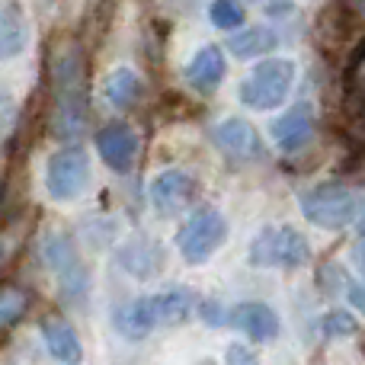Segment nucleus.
Wrapping results in <instances>:
<instances>
[{
  "mask_svg": "<svg viewBox=\"0 0 365 365\" xmlns=\"http://www.w3.org/2000/svg\"><path fill=\"white\" fill-rule=\"evenodd\" d=\"M356 330H359V321H356L353 314H346V311H330V314L321 317V334L324 336H353Z\"/></svg>",
  "mask_w": 365,
  "mask_h": 365,
  "instance_id": "obj_23",
  "label": "nucleus"
},
{
  "mask_svg": "<svg viewBox=\"0 0 365 365\" xmlns=\"http://www.w3.org/2000/svg\"><path fill=\"white\" fill-rule=\"evenodd\" d=\"M199 311H202V317H205L208 327H218V324H225V311H221V304H215V302H202V304H199Z\"/></svg>",
  "mask_w": 365,
  "mask_h": 365,
  "instance_id": "obj_26",
  "label": "nucleus"
},
{
  "mask_svg": "<svg viewBox=\"0 0 365 365\" xmlns=\"http://www.w3.org/2000/svg\"><path fill=\"white\" fill-rule=\"evenodd\" d=\"M29 311V295L19 285H0V336L10 334Z\"/></svg>",
  "mask_w": 365,
  "mask_h": 365,
  "instance_id": "obj_21",
  "label": "nucleus"
},
{
  "mask_svg": "<svg viewBox=\"0 0 365 365\" xmlns=\"http://www.w3.org/2000/svg\"><path fill=\"white\" fill-rule=\"evenodd\" d=\"M195 182L192 173L186 170H164L160 177H154L151 189H148V199H151V208L164 218H177L180 212H186L189 202L195 199Z\"/></svg>",
  "mask_w": 365,
  "mask_h": 365,
  "instance_id": "obj_8",
  "label": "nucleus"
},
{
  "mask_svg": "<svg viewBox=\"0 0 365 365\" xmlns=\"http://www.w3.org/2000/svg\"><path fill=\"white\" fill-rule=\"evenodd\" d=\"M42 340L48 346L51 359H58L61 365H81L83 362V343L77 336V330L71 327L64 317H45L42 321Z\"/></svg>",
  "mask_w": 365,
  "mask_h": 365,
  "instance_id": "obj_15",
  "label": "nucleus"
},
{
  "mask_svg": "<svg viewBox=\"0 0 365 365\" xmlns=\"http://www.w3.org/2000/svg\"><path fill=\"white\" fill-rule=\"evenodd\" d=\"M154 314V327H180L195 311V292L189 289H167L160 295H148Z\"/></svg>",
  "mask_w": 365,
  "mask_h": 365,
  "instance_id": "obj_16",
  "label": "nucleus"
},
{
  "mask_svg": "<svg viewBox=\"0 0 365 365\" xmlns=\"http://www.w3.org/2000/svg\"><path fill=\"white\" fill-rule=\"evenodd\" d=\"M227 321H231L240 334L250 336L253 343H272L279 336V330H282L279 314L269 308V304H263V302L237 304V308L231 311V317H227Z\"/></svg>",
  "mask_w": 365,
  "mask_h": 365,
  "instance_id": "obj_12",
  "label": "nucleus"
},
{
  "mask_svg": "<svg viewBox=\"0 0 365 365\" xmlns=\"http://www.w3.org/2000/svg\"><path fill=\"white\" fill-rule=\"evenodd\" d=\"M276 45H279V36L269 26H247L237 36L227 38V51L237 58H263V55H269Z\"/></svg>",
  "mask_w": 365,
  "mask_h": 365,
  "instance_id": "obj_20",
  "label": "nucleus"
},
{
  "mask_svg": "<svg viewBox=\"0 0 365 365\" xmlns=\"http://www.w3.org/2000/svg\"><path fill=\"white\" fill-rule=\"evenodd\" d=\"M311 259V247L292 225H272L253 237L250 263L259 269H298Z\"/></svg>",
  "mask_w": 365,
  "mask_h": 365,
  "instance_id": "obj_4",
  "label": "nucleus"
},
{
  "mask_svg": "<svg viewBox=\"0 0 365 365\" xmlns=\"http://www.w3.org/2000/svg\"><path fill=\"white\" fill-rule=\"evenodd\" d=\"M4 259H6V244L0 240V266H4Z\"/></svg>",
  "mask_w": 365,
  "mask_h": 365,
  "instance_id": "obj_27",
  "label": "nucleus"
},
{
  "mask_svg": "<svg viewBox=\"0 0 365 365\" xmlns=\"http://www.w3.org/2000/svg\"><path fill=\"white\" fill-rule=\"evenodd\" d=\"M227 74V61H225V51L218 45H205V48L195 51V58L186 64V81L195 93L208 96L221 87Z\"/></svg>",
  "mask_w": 365,
  "mask_h": 365,
  "instance_id": "obj_13",
  "label": "nucleus"
},
{
  "mask_svg": "<svg viewBox=\"0 0 365 365\" xmlns=\"http://www.w3.org/2000/svg\"><path fill=\"white\" fill-rule=\"evenodd\" d=\"M96 151H100L103 164H106L109 170L132 173L135 160H138V154H141V138L125 122H113V125L96 132Z\"/></svg>",
  "mask_w": 365,
  "mask_h": 365,
  "instance_id": "obj_9",
  "label": "nucleus"
},
{
  "mask_svg": "<svg viewBox=\"0 0 365 365\" xmlns=\"http://www.w3.org/2000/svg\"><path fill=\"white\" fill-rule=\"evenodd\" d=\"M302 215L324 231H343L359 218V195L346 182H321L302 192Z\"/></svg>",
  "mask_w": 365,
  "mask_h": 365,
  "instance_id": "obj_2",
  "label": "nucleus"
},
{
  "mask_svg": "<svg viewBox=\"0 0 365 365\" xmlns=\"http://www.w3.org/2000/svg\"><path fill=\"white\" fill-rule=\"evenodd\" d=\"M0 199H4V180H0Z\"/></svg>",
  "mask_w": 365,
  "mask_h": 365,
  "instance_id": "obj_28",
  "label": "nucleus"
},
{
  "mask_svg": "<svg viewBox=\"0 0 365 365\" xmlns=\"http://www.w3.org/2000/svg\"><path fill=\"white\" fill-rule=\"evenodd\" d=\"M90 182V158L81 148H61L48 158L45 167V189L51 199L58 202H71L87 189Z\"/></svg>",
  "mask_w": 365,
  "mask_h": 365,
  "instance_id": "obj_7",
  "label": "nucleus"
},
{
  "mask_svg": "<svg viewBox=\"0 0 365 365\" xmlns=\"http://www.w3.org/2000/svg\"><path fill=\"white\" fill-rule=\"evenodd\" d=\"M29 42V26L16 4H0V61L23 55Z\"/></svg>",
  "mask_w": 365,
  "mask_h": 365,
  "instance_id": "obj_17",
  "label": "nucleus"
},
{
  "mask_svg": "<svg viewBox=\"0 0 365 365\" xmlns=\"http://www.w3.org/2000/svg\"><path fill=\"white\" fill-rule=\"evenodd\" d=\"M208 19H212V26H218V29H237V26H244V6H240L237 0H212Z\"/></svg>",
  "mask_w": 365,
  "mask_h": 365,
  "instance_id": "obj_22",
  "label": "nucleus"
},
{
  "mask_svg": "<svg viewBox=\"0 0 365 365\" xmlns=\"http://www.w3.org/2000/svg\"><path fill=\"white\" fill-rule=\"evenodd\" d=\"M356 282H349V276H346V269L343 266H336V263H327L321 269V289L327 292V295H343V292H349Z\"/></svg>",
  "mask_w": 365,
  "mask_h": 365,
  "instance_id": "obj_24",
  "label": "nucleus"
},
{
  "mask_svg": "<svg viewBox=\"0 0 365 365\" xmlns=\"http://www.w3.org/2000/svg\"><path fill=\"white\" fill-rule=\"evenodd\" d=\"M51 109L48 128L58 141H77L87 128V55L77 38H58L48 51Z\"/></svg>",
  "mask_w": 365,
  "mask_h": 365,
  "instance_id": "obj_1",
  "label": "nucleus"
},
{
  "mask_svg": "<svg viewBox=\"0 0 365 365\" xmlns=\"http://www.w3.org/2000/svg\"><path fill=\"white\" fill-rule=\"evenodd\" d=\"M115 330H119L125 340H145L154 330V314H151V302L148 298H135V302L122 304L115 311Z\"/></svg>",
  "mask_w": 365,
  "mask_h": 365,
  "instance_id": "obj_19",
  "label": "nucleus"
},
{
  "mask_svg": "<svg viewBox=\"0 0 365 365\" xmlns=\"http://www.w3.org/2000/svg\"><path fill=\"white\" fill-rule=\"evenodd\" d=\"M227 365H259V359L253 356V349L240 346V343H231V346H227Z\"/></svg>",
  "mask_w": 365,
  "mask_h": 365,
  "instance_id": "obj_25",
  "label": "nucleus"
},
{
  "mask_svg": "<svg viewBox=\"0 0 365 365\" xmlns=\"http://www.w3.org/2000/svg\"><path fill=\"white\" fill-rule=\"evenodd\" d=\"M227 240V221L215 205H202L177 231V250L189 266H202Z\"/></svg>",
  "mask_w": 365,
  "mask_h": 365,
  "instance_id": "obj_5",
  "label": "nucleus"
},
{
  "mask_svg": "<svg viewBox=\"0 0 365 365\" xmlns=\"http://www.w3.org/2000/svg\"><path fill=\"white\" fill-rule=\"evenodd\" d=\"M119 263H122V269H125L128 276L151 279V276H158L160 266H164V250H160V244L154 237L138 234V237H132L119 250Z\"/></svg>",
  "mask_w": 365,
  "mask_h": 365,
  "instance_id": "obj_14",
  "label": "nucleus"
},
{
  "mask_svg": "<svg viewBox=\"0 0 365 365\" xmlns=\"http://www.w3.org/2000/svg\"><path fill=\"white\" fill-rule=\"evenodd\" d=\"M103 93H106L109 106L119 109V113H128L132 106H138L141 93H145V83L135 74L132 68H115L113 74L103 81Z\"/></svg>",
  "mask_w": 365,
  "mask_h": 365,
  "instance_id": "obj_18",
  "label": "nucleus"
},
{
  "mask_svg": "<svg viewBox=\"0 0 365 365\" xmlns=\"http://www.w3.org/2000/svg\"><path fill=\"white\" fill-rule=\"evenodd\" d=\"M311 138H314V109H311V103H295L289 113H282L272 122V141L285 154L304 151L311 145Z\"/></svg>",
  "mask_w": 365,
  "mask_h": 365,
  "instance_id": "obj_10",
  "label": "nucleus"
},
{
  "mask_svg": "<svg viewBox=\"0 0 365 365\" xmlns=\"http://www.w3.org/2000/svg\"><path fill=\"white\" fill-rule=\"evenodd\" d=\"M215 145L221 148V154H227L237 164L263 158V138L247 119H225L215 128Z\"/></svg>",
  "mask_w": 365,
  "mask_h": 365,
  "instance_id": "obj_11",
  "label": "nucleus"
},
{
  "mask_svg": "<svg viewBox=\"0 0 365 365\" xmlns=\"http://www.w3.org/2000/svg\"><path fill=\"white\" fill-rule=\"evenodd\" d=\"M42 257H45V266L55 272V282H58V292L68 304H81L90 292V272H87V263L81 259V250L77 244L61 231H51L42 244Z\"/></svg>",
  "mask_w": 365,
  "mask_h": 365,
  "instance_id": "obj_3",
  "label": "nucleus"
},
{
  "mask_svg": "<svg viewBox=\"0 0 365 365\" xmlns=\"http://www.w3.org/2000/svg\"><path fill=\"white\" fill-rule=\"evenodd\" d=\"M292 83H295V64L285 61V58H266V61H259L257 68L250 71V77L240 83L237 96L244 106L266 113V109L282 106Z\"/></svg>",
  "mask_w": 365,
  "mask_h": 365,
  "instance_id": "obj_6",
  "label": "nucleus"
}]
</instances>
